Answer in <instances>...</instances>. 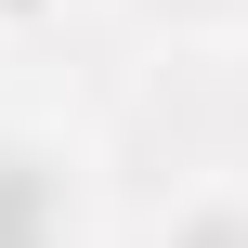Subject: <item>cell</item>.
<instances>
[{"instance_id": "1", "label": "cell", "mask_w": 248, "mask_h": 248, "mask_svg": "<svg viewBox=\"0 0 248 248\" xmlns=\"http://www.w3.org/2000/svg\"><path fill=\"white\" fill-rule=\"evenodd\" d=\"M39 235V183H26V170H0V248H26Z\"/></svg>"}, {"instance_id": "2", "label": "cell", "mask_w": 248, "mask_h": 248, "mask_svg": "<svg viewBox=\"0 0 248 248\" xmlns=\"http://www.w3.org/2000/svg\"><path fill=\"white\" fill-rule=\"evenodd\" d=\"M209 248H235V235H209Z\"/></svg>"}]
</instances>
